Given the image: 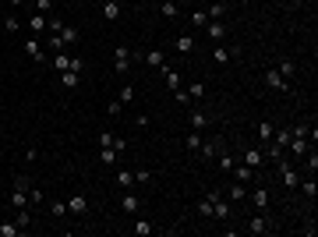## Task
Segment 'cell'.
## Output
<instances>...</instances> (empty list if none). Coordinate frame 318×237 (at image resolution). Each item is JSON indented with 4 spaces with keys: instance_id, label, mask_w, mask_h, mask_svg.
Returning a JSON list of instances; mask_svg holds the SVG:
<instances>
[{
    "instance_id": "obj_1",
    "label": "cell",
    "mask_w": 318,
    "mask_h": 237,
    "mask_svg": "<svg viewBox=\"0 0 318 237\" xmlns=\"http://www.w3.org/2000/svg\"><path fill=\"white\" fill-rule=\"evenodd\" d=\"M131 61H134V53H131V46H117V50H113V67H117V75H127V67H131Z\"/></svg>"
},
{
    "instance_id": "obj_2",
    "label": "cell",
    "mask_w": 318,
    "mask_h": 237,
    "mask_svg": "<svg viewBox=\"0 0 318 237\" xmlns=\"http://www.w3.org/2000/svg\"><path fill=\"white\" fill-rule=\"evenodd\" d=\"M276 163H279V177H283V184L290 188V191H297V184H300V173H297V170H294V167H290V163H286L283 156H279Z\"/></svg>"
},
{
    "instance_id": "obj_3",
    "label": "cell",
    "mask_w": 318,
    "mask_h": 237,
    "mask_svg": "<svg viewBox=\"0 0 318 237\" xmlns=\"http://www.w3.org/2000/svg\"><path fill=\"white\" fill-rule=\"evenodd\" d=\"M272 230H276L272 216H251V223H248V234H272Z\"/></svg>"
},
{
    "instance_id": "obj_4",
    "label": "cell",
    "mask_w": 318,
    "mask_h": 237,
    "mask_svg": "<svg viewBox=\"0 0 318 237\" xmlns=\"http://www.w3.org/2000/svg\"><path fill=\"white\" fill-rule=\"evenodd\" d=\"M265 85L272 88V92H286V88H290V85H286V78L279 75L276 67H269V71H265Z\"/></svg>"
},
{
    "instance_id": "obj_5",
    "label": "cell",
    "mask_w": 318,
    "mask_h": 237,
    "mask_svg": "<svg viewBox=\"0 0 318 237\" xmlns=\"http://www.w3.org/2000/svg\"><path fill=\"white\" fill-rule=\"evenodd\" d=\"M230 173H233V181H240V184H251L258 170H251L248 163H233V170H230Z\"/></svg>"
},
{
    "instance_id": "obj_6",
    "label": "cell",
    "mask_w": 318,
    "mask_h": 237,
    "mask_svg": "<svg viewBox=\"0 0 318 237\" xmlns=\"http://www.w3.org/2000/svg\"><path fill=\"white\" fill-rule=\"evenodd\" d=\"M240 163H248L251 170H258L262 163H265V152L258 149V145H254V149H244V156H240Z\"/></svg>"
},
{
    "instance_id": "obj_7",
    "label": "cell",
    "mask_w": 318,
    "mask_h": 237,
    "mask_svg": "<svg viewBox=\"0 0 318 237\" xmlns=\"http://www.w3.org/2000/svg\"><path fill=\"white\" fill-rule=\"evenodd\" d=\"M205 32H209V39H212V43H223V36H226V25H223L219 18H212V22H205Z\"/></svg>"
},
{
    "instance_id": "obj_8",
    "label": "cell",
    "mask_w": 318,
    "mask_h": 237,
    "mask_svg": "<svg viewBox=\"0 0 318 237\" xmlns=\"http://www.w3.org/2000/svg\"><path fill=\"white\" fill-rule=\"evenodd\" d=\"M120 209H124V213H138L142 209V198L131 195V191H124V195H120Z\"/></svg>"
},
{
    "instance_id": "obj_9",
    "label": "cell",
    "mask_w": 318,
    "mask_h": 237,
    "mask_svg": "<svg viewBox=\"0 0 318 237\" xmlns=\"http://www.w3.org/2000/svg\"><path fill=\"white\" fill-rule=\"evenodd\" d=\"M28 28H32V32H46V28H50V14H32V18H28Z\"/></svg>"
},
{
    "instance_id": "obj_10",
    "label": "cell",
    "mask_w": 318,
    "mask_h": 237,
    "mask_svg": "<svg viewBox=\"0 0 318 237\" xmlns=\"http://www.w3.org/2000/svg\"><path fill=\"white\" fill-rule=\"evenodd\" d=\"M25 53L32 57V61H50V57H42V43L39 39H25Z\"/></svg>"
},
{
    "instance_id": "obj_11",
    "label": "cell",
    "mask_w": 318,
    "mask_h": 237,
    "mask_svg": "<svg viewBox=\"0 0 318 237\" xmlns=\"http://www.w3.org/2000/svg\"><path fill=\"white\" fill-rule=\"evenodd\" d=\"M159 71H163V78H166V85H170V88H180V71H177V67H170V64H163Z\"/></svg>"
},
{
    "instance_id": "obj_12",
    "label": "cell",
    "mask_w": 318,
    "mask_h": 237,
    "mask_svg": "<svg viewBox=\"0 0 318 237\" xmlns=\"http://www.w3.org/2000/svg\"><path fill=\"white\" fill-rule=\"evenodd\" d=\"M251 202H254V209H269V202H272V198H269V191H265V188H254V191H251Z\"/></svg>"
},
{
    "instance_id": "obj_13",
    "label": "cell",
    "mask_w": 318,
    "mask_h": 237,
    "mask_svg": "<svg viewBox=\"0 0 318 237\" xmlns=\"http://www.w3.org/2000/svg\"><path fill=\"white\" fill-rule=\"evenodd\" d=\"M14 209H25L28 205V191H21V188H11V198H7Z\"/></svg>"
},
{
    "instance_id": "obj_14",
    "label": "cell",
    "mask_w": 318,
    "mask_h": 237,
    "mask_svg": "<svg viewBox=\"0 0 318 237\" xmlns=\"http://www.w3.org/2000/svg\"><path fill=\"white\" fill-rule=\"evenodd\" d=\"M88 209V202H85V195H74V198H67V213H74V216H82Z\"/></svg>"
},
{
    "instance_id": "obj_15",
    "label": "cell",
    "mask_w": 318,
    "mask_h": 237,
    "mask_svg": "<svg viewBox=\"0 0 318 237\" xmlns=\"http://www.w3.org/2000/svg\"><path fill=\"white\" fill-rule=\"evenodd\" d=\"M145 64H148V67H163V64H166V53H163L159 46L148 50V53H145Z\"/></svg>"
},
{
    "instance_id": "obj_16",
    "label": "cell",
    "mask_w": 318,
    "mask_h": 237,
    "mask_svg": "<svg viewBox=\"0 0 318 237\" xmlns=\"http://www.w3.org/2000/svg\"><path fill=\"white\" fill-rule=\"evenodd\" d=\"M60 39H64V50H67V46H74V43H78V28L60 25Z\"/></svg>"
},
{
    "instance_id": "obj_17",
    "label": "cell",
    "mask_w": 318,
    "mask_h": 237,
    "mask_svg": "<svg viewBox=\"0 0 318 237\" xmlns=\"http://www.w3.org/2000/svg\"><path fill=\"white\" fill-rule=\"evenodd\" d=\"M78 82H82V71H60V85L64 88H74Z\"/></svg>"
},
{
    "instance_id": "obj_18",
    "label": "cell",
    "mask_w": 318,
    "mask_h": 237,
    "mask_svg": "<svg viewBox=\"0 0 318 237\" xmlns=\"http://www.w3.org/2000/svg\"><path fill=\"white\" fill-rule=\"evenodd\" d=\"M212 216H216V219H230V205L223 202V195H219L216 202H212Z\"/></svg>"
},
{
    "instance_id": "obj_19",
    "label": "cell",
    "mask_w": 318,
    "mask_h": 237,
    "mask_svg": "<svg viewBox=\"0 0 318 237\" xmlns=\"http://www.w3.org/2000/svg\"><path fill=\"white\" fill-rule=\"evenodd\" d=\"M152 230H156V227L148 223V219H134V223H131V234H138V237H148Z\"/></svg>"
},
{
    "instance_id": "obj_20",
    "label": "cell",
    "mask_w": 318,
    "mask_h": 237,
    "mask_svg": "<svg viewBox=\"0 0 318 237\" xmlns=\"http://www.w3.org/2000/svg\"><path fill=\"white\" fill-rule=\"evenodd\" d=\"M117 184L124 191H131L134 188V170H117Z\"/></svg>"
},
{
    "instance_id": "obj_21",
    "label": "cell",
    "mask_w": 318,
    "mask_h": 237,
    "mask_svg": "<svg viewBox=\"0 0 318 237\" xmlns=\"http://www.w3.org/2000/svg\"><path fill=\"white\" fill-rule=\"evenodd\" d=\"M120 11H124V7H120L117 0H106V4H103V14H106L110 22H117V18H120Z\"/></svg>"
},
{
    "instance_id": "obj_22",
    "label": "cell",
    "mask_w": 318,
    "mask_h": 237,
    "mask_svg": "<svg viewBox=\"0 0 318 237\" xmlns=\"http://www.w3.org/2000/svg\"><path fill=\"white\" fill-rule=\"evenodd\" d=\"M294 156H308V138H290V145H286Z\"/></svg>"
},
{
    "instance_id": "obj_23",
    "label": "cell",
    "mask_w": 318,
    "mask_h": 237,
    "mask_svg": "<svg viewBox=\"0 0 318 237\" xmlns=\"http://www.w3.org/2000/svg\"><path fill=\"white\" fill-rule=\"evenodd\" d=\"M99 159H103V167H113V163H117V149H113V145H103Z\"/></svg>"
},
{
    "instance_id": "obj_24",
    "label": "cell",
    "mask_w": 318,
    "mask_h": 237,
    "mask_svg": "<svg viewBox=\"0 0 318 237\" xmlns=\"http://www.w3.org/2000/svg\"><path fill=\"white\" fill-rule=\"evenodd\" d=\"M21 234H25V230L14 223V219H11V223H0V237H21Z\"/></svg>"
},
{
    "instance_id": "obj_25",
    "label": "cell",
    "mask_w": 318,
    "mask_h": 237,
    "mask_svg": "<svg viewBox=\"0 0 318 237\" xmlns=\"http://www.w3.org/2000/svg\"><path fill=\"white\" fill-rule=\"evenodd\" d=\"M14 223H18L21 230H28V227H32V216H28V205H25V209H18V213H14Z\"/></svg>"
},
{
    "instance_id": "obj_26",
    "label": "cell",
    "mask_w": 318,
    "mask_h": 237,
    "mask_svg": "<svg viewBox=\"0 0 318 237\" xmlns=\"http://www.w3.org/2000/svg\"><path fill=\"white\" fill-rule=\"evenodd\" d=\"M272 135H276V128H272L269 121H262L258 124V142H272Z\"/></svg>"
},
{
    "instance_id": "obj_27",
    "label": "cell",
    "mask_w": 318,
    "mask_h": 237,
    "mask_svg": "<svg viewBox=\"0 0 318 237\" xmlns=\"http://www.w3.org/2000/svg\"><path fill=\"white\" fill-rule=\"evenodd\" d=\"M202 142H205V138L198 135V131H191V135L184 138V145H188V149H191V152H198V149H202Z\"/></svg>"
},
{
    "instance_id": "obj_28",
    "label": "cell",
    "mask_w": 318,
    "mask_h": 237,
    "mask_svg": "<svg viewBox=\"0 0 318 237\" xmlns=\"http://www.w3.org/2000/svg\"><path fill=\"white\" fill-rule=\"evenodd\" d=\"M50 61H53L57 71H71V57L67 53H57V57H50Z\"/></svg>"
},
{
    "instance_id": "obj_29",
    "label": "cell",
    "mask_w": 318,
    "mask_h": 237,
    "mask_svg": "<svg viewBox=\"0 0 318 237\" xmlns=\"http://www.w3.org/2000/svg\"><path fill=\"white\" fill-rule=\"evenodd\" d=\"M276 71H279L283 78H294V75H297V64H294V61H279V67H276Z\"/></svg>"
},
{
    "instance_id": "obj_30",
    "label": "cell",
    "mask_w": 318,
    "mask_h": 237,
    "mask_svg": "<svg viewBox=\"0 0 318 237\" xmlns=\"http://www.w3.org/2000/svg\"><path fill=\"white\" fill-rule=\"evenodd\" d=\"M18 28H21V18H18V14H7V18H4V32H18Z\"/></svg>"
},
{
    "instance_id": "obj_31",
    "label": "cell",
    "mask_w": 318,
    "mask_h": 237,
    "mask_svg": "<svg viewBox=\"0 0 318 237\" xmlns=\"http://www.w3.org/2000/svg\"><path fill=\"white\" fill-rule=\"evenodd\" d=\"M212 61H216V64H226V61H230V53H226L223 43H216V50H212Z\"/></svg>"
},
{
    "instance_id": "obj_32",
    "label": "cell",
    "mask_w": 318,
    "mask_h": 237,
    "mask_svg": "<svg viewBox=\"0 0 318 237\" xmlns=\"http://www.w3.org/2000/svg\"><path fill=\"white\" fill-rule=\"evenodd\" d=\"M205 124H209V117H205L202 110H194V113H191V128H194V131H202Z\"/></svg>"
},
{
    "instance_id": "obj_33",
    "label": "cell",
    "mask_w": 318,
    "mask_h": 237,
    "mask_svg": "<svg viewBox=\"0 0 318 237\" xmlns=\"http://www.w3.org/2000/svg\"><path fill=\"white\" fill-rule=\"evenodd\" d=\"M177 50H180V53H191V50H194V39H191V36L184 32V36L177 39Z\"/></svg>"
},
{
    "instance_id": "obj_34",
    "label": "cell",
    "mask_w": 318,
    "mask_h": 237,
    "mask_svg": "<svg viewBox=\"0 0 318 237\" xmlns=\"http://www.w3.org/2000/svg\"><path fill=\"white\" fill-rule=\"evenodd\" d=\"M230 198H248V184L233 181V184H230Z\"/></svg>"
},
{
    "instance_id": "obj_35",
    "label": "cell",
    "mask_w": 318,
    "mask_h": 237,
    "mask_svg": "<svg viewBox=\"0 0 318 237\" xmlns=\"http://www.w3.org/2000/svg\"><path fill=\"white\" fill-rule=\"evenodd\" d=\"M297 188H300V191H304V195H308V198H315V195H318V188H315V177H308V181H300Z\"/></svg>"
},
{
    "instance_id": "obj_36",
    "label": "cell",
    "mask_w": 318,
    "mask_h": 237,
    "mask_svg": "<svg viewBox=\"0 0 318 237\" xmlns=\"http://www.w3.org/2000/svg\"><path fill=\"white\" fill-rule=\"evenodd\" d=\"M46 43H50V50H53V53H64V39H60V32H50Z\"/></svg>"
},
{
    "instance_id": "obj_37",
    "label": "cell",
    "mask_w": 318,
    "mask_h": 237,
    "mask_svg": "<svg viewBox=\"0 0 318 237\" xmlns=\"http://www.w3.org/2000/svg\"><path fill=\"white\" fill-rule=\"evenodd\" d=\"M42 198H46V195H42V188H36V184L28 188V202H32V205H39Z\"/></svg>"
},
{
    "instance_id": "obj_38",
    "label": "cell",
    "mask_w": 318,
    "mask_h": 237,
    "mask_svg": "<svg viewBox=\"0 0 318 237\" xmlns=\"http://www.w3.org/2000/svg\"><path fill=\"white\" fill-rule=\"evenodd\" d=\"M205 14H209V22H212V18H223V14H226V4H212Z\"/></svg>"
},
{
    "instance_id": "obj_39",
    "label": "cell",
    "mask_w": 318,
    "mask_h": 237,
    "mask_svg": "<svg viewBox=\"0 0 318 237\" xmlns=\"http://www.w3.org/2000/svg\"><path fill=\"white\" fill-rule=\"evenodd\" d=\"M14 188H21V191H28V188H32V177H25V173H18V177H14Z\"/></svg>"
},
{
    "instance_id": "obj_40",
    "label": "cell",
    "mask_w": 318,
    "mask_h": 237,
    "mask_svg": "<svg viewBox=\"0 0 318 237\" xmlns=\"http://www.w3.org/2000/svg\"><path fill=\"white\" fill-rule=\"evenodd\" d=\"M163 14H166V18H177V14H180V7L173 4V0H166V4H163Z\"/></svg>"
},
{
    "instance_id": "obj_41",
    "label": "cell",
    "mask_w": 318,
    "mask_h": 237,
    "mask_svg": "<svg viewBox=\"0 0 318 237\" xmlns=\"http://www.w3.org/2000/svg\"><path fill=\"white\" fill-rule=\"evenodd\" d=\"M188 96H191V99H202V96H205V85H198V82L188 85Z\"/></svg>"
},
{
    "instance_id": "obj_42",
    "label": "cell",
    "mask_w": 318,
    "mask_h": 237,
    "mask_svg": "<svg viewBox=\"0 0 318 237\" xmlns=\"http://www.w3.org/2000/svg\"><path fill=\"white\" fill-rule=\"evenodd\" d=\"M219 152V145H216V138L212 142H202V156H216Z\"/></svg>"
},
{
    "instance_id": "obj_43",
    "label": "cell",
    "mask_w": 318,
    "mask_h": 237,
    "mask_svg": "<svg viewBox=\"0 0 318 237\" xmlns=\"http://www.w3.org/2000/svg\"><path fill=\"white\" fill-rule=\"evenodd\" d=\"M233 163H237V159H233L230 152H219V167H223V170H233Z\"/></svg>"
},
{
    "instance_id": "obj_44",
    "label": "cell",
    "mask_w": 318,
    "mask_h": 237,
    "mask_svg": "<svg viewBox=\"0 0 318 237\" xmlns=\"http://www.w3.org/2000/svg\"><path fill=\"white\" fill-rule=\"evenodd\" d=\"M148 181H152V173H148V170H134V184H148Z\"/></svg>"
},
{
    "instance_id": "obj_45",
    "label": "cell",
    "mask_w": 318,
    "mask_h": 237,
    "mask_svg": "<svg viewBox=\"0 0 318 237\" xmlns=\"http://www.w3.org/2000/svg\"><path fill=\"white\" fill-rule=\"evenodd\" d=\"M173 92H177V103H180V107H188V103H191V96H188V88H173Z\"/></svg>"
},
{
    "instance_id": "obj_46",
    "label": "cell",
    "mask_w": 318,
    "mask_h": 237,
    "mask_svg": "<svg viewBox=\"0 0 318 237\" xmlns=\"http://www.w3.org/2000/svg\"><path fill=\"white\" fill-rule=\"evenodd\" d=\"M191 22H194V25H198V28H202V25L209 22V14H205V11H194V14H191Z\"/></svg>"
},
{
    "instance_id": "obj_47",
    "label": "cell",
    "mask_w": 318,
    "mask_h": 237,
    "mask_svg": "<svg viewBox=\"0 0 318 237\" xmlns=\"http://www.w3.org/2000/svg\"><path fill=\"white\" fill-rule=\"evenodd\" d=\"M50 7H53V0H36V11L39 14H50Z\"/></svg>"
},
{
    "instance_id": "obj_48",
    "label": "cell",
    "mask_w": 318,
    "mask_h": 237,
    "mask_svg": "<svg viewBox=\"0 0 318 237\" xmlns=\"http://www.w3.org/2000/svg\"><path fill=\"white\" fill-rule=\"evenodd\" d=\"M131 99H134V88L124 85V88H120V103H131Z\"/></svg>"
},
{
    "instance_id": "obj_49",
    "label": "cell",
    "mask_w": 318,
    "mask_h": 237,
    "mask_svg": "<svg viewBox=\"0 0 318 237\" xmlns=\"http://www.w3.org/2000/svg\"><path fill=\"white\" fill-rule=\"evenodd\" d=\"M53 216H67V202H53Z\"/></svg>"
},
{
    "instance_id": "obj_50",
    "label": "cell",
    "mask_w": 318,
    "mask_h": 237,
    "mask_svg": "<svg viewBox=\"0 0 318 237\" xmlns=\"http://www.w3.org/2000/svg\"><path fill=\"white\" fill-rule=\"evenodd\" d=\"M113 142H117V138L110 135V131H103V135H99V149H103V145H113Z\"/></svg>"
},
{
    "instance_id": "obj_51",
    "label": "cell",
    "mask_w": 318,
    "mask_h": 237,
    "mask_svg": "<svg viewBox=\"0 0 318 237\" xmlns=\"http://www.w3.org/2000/svg\"><path fill=\"white\" fill-rule=\"evenodd\" d=\"M308 170H311V173L318 170V152H308Z\"/></svg>"
},
{
    "instance_id": "obj_52",
    "label": "cell",
    "mask_w": 318,
    "mask_h": 237,
    "mask_svg": "<svg viewBox=\"0 0 318 237\" xmlns=\"http://www.w3.org/2000/svg\"><path fill=\"white\" fill-rule=\"evenodd\" d=\"M286 4H290V7H300V4H304V0H286Z\"/></svg>"
},
{
    "instance_id": "obj_53",
    "label": "cell",
    "mask_w": 318,
    "mask_h": 237,
    "mask_svg": "<svg viewBox=\"0 0 318 237\" xmlns=\"http://www.w3.org/2000/svg\"><path fill=\"white\" fill-rule=\"evenodd\" d=\"M7 4H11V7H21V4H25V0H7Z\"/></svg>"
}]
</instances>
